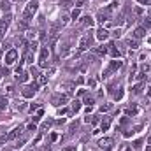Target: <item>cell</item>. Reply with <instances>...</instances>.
<instances>
[{
  "instance_id": "obj_1",
  "label": "cell",
  "mask_w": 151,
  "mask_h": 151,
  "mask_svg": "<svg viewBox=\"0 0 151 151\" xmlns=\"http://www.w3.org/2000/svg\"><path fill=\"white\" fill-rule=\"evenodd\" d=\"M37 9H39V2L37 0H30V2L26 4V7H25V11H23V19L25 21H28L30 18H34V14L37 13Z\"/></svg>"
},
{
  "instance_id": "obj_2",
  "label": "cell",
  "mask_w": 151,
  "mask_h": 151,
  "mask_svg": "<svg viewBox=\"0 0 151 151\" xmlns=\"http://www.w3.org/2000/svg\"><path fill=\"white\" fill-rule=\"evenodd\" d=\"M92 44H93V37L90 35V34H86V35H83L81 37V41H79V53H83V51H86L88 47H92Z\"/></svg>"
},
{
  "instance_id": "obj_3",
  "label": "cell",
  "mask_w": 151,
  "mask_h": 151,
  "mask_svg": "<svg viewBox=\"0 0 151 151\" xmlns=\"http://www.w3.org/2000/svg\"><path fill=\"white\" fill-rule=\"evenodd\" d=\"M37 88H39V84H37V83H32V84H26V86H23V90H21V93H23V97L30 98V97H34V95H35V92H37Z\"/></svg>"
},
{
  "instance_id": "obj_4",
  "label": "cell",
  "mask_w": 151,
  "mask_h": 151,
  "mask_svg": "<svg viewBox=\"0 0 151 151\" xmlns=\"http://www.w3.org/2000/svg\"><path fill=\"white\" fill-rule=\"evenodd\" d=\"M67 100H69L67 95H63V93H56V95H53V98H51V104L56 106V107H60V106L67 104Z\"/></svg>"
},
{
  "instance_id": "obj_5",
  "label": "cell",
  "mask_w": 151,
  "mask_h": 151,
  "mask_svg": "<svg viewBox=\"0 0 151 151\" xmlns=\"http://www.w3.org/2000/svg\"><path fill=\"white\" fill-rule=\"evenodd\" d=\"M11 14H7L4 19H0V39H4L5 32H7V28H9V23H11Z\"/></svg>"
},
{
  "instance_id": "obj_6",
  "label": "cell",
  "mask_w": 151,
  "mask_h": 151,
  "mask_svg": "<svg viewBox=\"0 0 151 151\" xmlns=\"http://www.w3.org/2000/svg\"><path fill=\"white\" fill-rule=\"evenodd\" d=\"M98 146L102 148V149H106V151H109L111 148L114 146V139H113V137H104V139L98 140Z\"/></svg>"
},
{
  "instance_id": "obj_7",
  "label": "cell",
  "mask_w": 151,
  "mask_h": 151,
  "mask_svg": "<svg viewBox=\"0 0 151 151\" xmlns=\"http://www.w3.org/2000/svg\"><path fill=\"white\" fill-rule=\"evenodd\" d=\"M47 56H49V49H47V46H44L41 49V56H39V67H46L47 65Z\"/></svg>"
},
{
  "instance_id": "obj_8",
  "label": "cell",
  "mask_w": 151,
  "mask_h": 151,
  "mask_svg": "<svg viewBox=\"0 0 151 151\" xmlns=\"http://www.w3.org/2000/svg\"><path fill=\"white\" fill-rule=\"evenodd\" d=\"M16 60H18V51L16 49H9L5 53V65H13Z\"/></svg>"
},
{
  "instance_id": "obj_9",
  "label": "cell",
  "mask_w": 151,
  "mask_h": 151,
  "mask_svg": "<svg viewBox=\"0 0 151 151\" xmlns=\"http://www.w3.org/2000/svg\"><path fill=\"white\" fill-rule=\"evenodd\" d=\"M111 18H113V13H109L107 9H104V11H98V14H97V19L100 23H107V21H111Z\"/></svg>"
},
{
  "instance_id": "obj_10",
  "label": "cell",
  "mask_w": 151,
  "mask_h": 151,
  "mask_svg": "<svg viewBox=\"0 0 151 151\" xmlns=\"http://www.w3.org/2000/svg\"><path fill=\"white\" fill-rule=\"evenodd\" d=\"M58 35H60V25H53L51 26V32H49V42L55 44L56 39H58Z\"/></svg>"
},
{
  "instance_id": "obj_11",
  "label": "cell",
  "mask_w": 151,
  "mask_h": 151,
  "mask_svg": "<svg viewBox=\"0 0 151 151\" xmlns=\"http://www.w3.org/2000/svg\"><path fill=\"white\" fill-rule=\"evenodd\" d=\"M69 53H70V42L65 41V42H62V46H60V56H67Z\"/></svg>"
},
{
  "instance_id": "obj_12",
  "label": "cell",
  "mask_w": 151,
  "mask_h": 151,
  "mask_svg": "<svg viewBox=\"0 0 151 151\" xmlns=\"http://www.w3.org/2000/svg\"><path fill=\"white\" fill-rule=\"evenodd\" d=\"M21 132H23V127H16V128L13 130V132L7 135V139H9V140H13V139H18L19 135H21Z\"/></svg>"
},
{
  "instance_id": "obj_13",
  "label": "cell",
  "mask_w": 151,
  "mask_h": 151,
  "mask_svg": "<svg viewBox=\"0 0 151 151\" xmlns=\"http://www.w3.org/2000/svg\"><path fill=\"white\" fill-rule=\"evenodd\" d=\"M95 25V19L92 16H83L81 18V26H93Z\"/></svg>"
},
{
  "instance_id": "obj_14",
  "label": "cell",
  "mask_w": 151,
  "mask_h": 151,
  "mask_svg": "<svg viewBox=\"0 0 151 151\" xmlns=\"http://www.w3.org/2000/svg\"><path fill=\"white\" fill-rule=\"evenodd\" d=\"M107 53H109L111 56H113V58H119V51L116 49V46H114L113 42H111V44L107 46Z\"/></svg>"
},
{
  "instance_id": "obj_15",
  "label": "cell",
  "mask_w": 151,
  "mask_h": 151,
  "mask_svg": "<svg viewBox=\"0 0 151 151\" xmlns=\"http://www.w3.org/2000/svg\"><path fill=\"white\" fill-rule=\"evenodd\" d=\"M107 37H109V32L106 28H98L97 30V39H98V41H106Z\"/></svg>"
},
{
  "instance_id": "obj_16",
  "label": "cell",
  "mask_w": 151,
  "mask_h": 151,
  "mask_svg": "<svg viewBox=\"0 0 151 151\" xmlns=\"http://www.w3.org/2000/svg\"><path fill=\"white\" fill-rule=\"evenodd\" d=\"M144 35H146V28L139 26V28H135V30H134V37H135V39H142Z\"/></svg>"
},
{
  "instance_id": "obj_17",
  "label": "cell",
  "mask_w": 151,
  "mask_h": 151,
  "mask_svg": "<svg viewBox=\"0 0 151 151\" xmlns=\"http://www.w3.org/2000/svg\"><path fill=\"white\" fill-rule=\"evenodd\" d=\"M35 79H37V84H39V86L47 84V76H44V74H37V76H35Z\"/></svg>"
},
{
  "instance_id": "obj_18",
  "label": "cell",
  "mask_w": 151,
  "mask_h": 151,
  "mask_svg": "<svg viewBox=\"0 0 151 151\" xmlns=\"http://www.w3.org/2000/svg\"><path fill=\"white\" fill-rule=\"evenodd\" d=\"M16 79H18L19 83H25L26 79H28V72H26V70H19L18 76H16Z\"/></svg>"
},
{
  "instance_id": "obj_19",
  "label": "cell",
  "mask_w": 151,
  "mask_h": 151,
  "mask_svg": "<svg viewBox=\"0 0 151 151\" xmlns=\"http://www.w3.org/2000/svg\"><path fill=\"white\" fill-rule=\"evenodd\" d=\"M121 65H123V62H119V60H114V62H111L109 69H111V72H114V70H118V69H121Z\"/></svg>"
},
{
  "instance_id": "obj_20",
  "label": "cell",
  "mask_w": 151,
  "mask_h": 151,
  "mask_svg": "<svg viewBox=\"0 0 151 151\" xmlns=\"http://www.w3.org/2000/svg\"><path fill=\"white\" fill-rule=\"evenodd\" d=\"M109 125H111V118H107V116H104V119H102V123H100V128H102V130H104V132H106V130L109 128Z\"/></svg>"
},
{
  "instance_id": "obj_21",
  "label": "cell",
  "mask_w": 151,
  "mask_h": 151,
  "mask_svg": "<svg viewBox=\"0 0 151 151\" xmlns=\"http://www.w3.org/2000/svg\"><path fill=\"white\" fill-rule=\"evenodd\" d=\"M137 113H139V109H137V106H130V107L127 109V114H128V116H135Z\"/></svg>"
},
{
  "instance_id": "obj_22",
  "label": "cell",
  "mask_w": 151,
  "mask_h": 151,
  "mask_svg": "<svg viewBox=\"0 0 151 151\" xmlns=\"http://www.w3.org/2000/svg\"><path fill=\"white\" fill-rule=\"evenodd\" d=\"M127 44H128V47H132V49H137V47H139L137 39H128V41H127Z\"/></svg>"
},
{
  "instance_id": "obj_23",
  "label": "cell",
  "mask_w": 151,
  "mask_h": 151,
  "mask_svg": "<svg viewBox=\"0 0 151 151\" xmlns=\"http://www.w3.org/2000/svg\"><path fill=\"white\" fill-rule=\"evenodd\" d=\"M60 5L65 7V9H69L70 5H74V0H60Z\"/></svg>"
},
{
  "instance_id": "obj_24",
  "label": "cell",
  "mask_w": 151,
  "mask_h": 151,
  "mask_svg": "<svg viewBox=\"0 0 151 151\" xmlns=\"http://www.w3.org/2000/svg\"><path fill=\"white\" fill-rule=\"evenodd\" d=\"M95 53H97V55H106V53H107V46H100V47H97V49H95Z\"/></svg>"
},
{
  "instance_id": "obj_25",
  "label": "cell",
  "mask_w": 151,
  "mask_h": 151,
  "mask_svg": "<svg viewBox=\"0 0 151 151\" xmlns=\"http://www.w3.org/2000/svg\"><path fill=\"white\" fill-rule=\"evenodd\" d=\"M79 109H81V102H79V100H74V104H72V113H77Z\"/></svg>"
},
{
  "instance_id": "obj_26",
  "label": "cell",
  "mask_w": 151,
  "mask_h": 151,
  "mask_svg": "<svg viewBox=\"0 0 151 151\" xmlns=\"http://www.w3.org/2000/svg\"><path fill=\"white\" fill-rule=\"evenodd\" d=\"M142 28H151V16L144 18V21H142Z\"/></svg>"
},
{
  "instance_id": "obj_27",
  "label": "cell",
  "mask_w": 151,
  "mask_h": 151,
  "mask_svg": "<svg viewBox=\"0 0 151 151\" xmlns=\"http://www.w3.org/2000/svg\"><path fill=\"white\" fill-rule=\"evenodd\" d=\"M5 106H7V98H5L4 95H0V111L5 109Z\"/></svg>"
},
{
  "instance_id": "obj_28",
  "label": "cell",
  "mask_w": 151,
  "mask_h": 151,
  "mask_svg": "<svg viewBox=\"0 0 151 151\" xmlns=\"http://www.w3.org/2000/svg\"><path fill=\"white\" fill-rule=\"evenodd\" d=\"M106 9H107L109 13H113V11H116V9H118V2H113V4H109V5H107Z\"/></svg>"
},
{
  "instance_id": "obj_29",
  "label": "cell",
  "mask_w": 151,
  "mask_h": 151,
  "mask_svg": "<svg viewBox=\"0 0 151 151\" xmlns=\"http://www.w3.org/2000/svg\"><path fill=\"white\" fill-rule=\"evenodd\" d=\"M11 9V4H9V0H2V11H9Z\"/></svg>"
},
{
  "instance_id": "obj_30",
  "label": "cell",
  "mask_w": 151,
  "mask_h": 151,
  "mask_svg": "<svg viewBox=\"0 0 151 151\" xmlns=\"http://www.w3.org/2000/svg\"><path fill=\"white\" fill-rule=\"evenodd\" d=\"M121 98H123V90H121V88H119V90H118V92L114 93V100H121Z\"/></svg>"
},
{
  "instance_id": "obj_31",
  "label": "cell",
  "mask_w": 151,
  "mask_h": 151,
  "mask_svg": "<svg viewBox=\"0 0 151 151\" xmlns=\"http://www.w3.org/2000/svg\"><path fill=\"white\" fill-rule=\"evenodd\" d=\"M37 46H39V42H37V41H32V42L28 44V49H30V51H35Z\"/></svg>"
},
{
  "instance_id": "obj_32",
  "label": "cell",
  "mask_w": 151,
  "mask_h": 151,
  "mask_svg": "<svg viewBox=\"0 0 151 151\" xmlns=\"http://www.w3.org/2000/svg\"><path fill=\"white\" fill-rule=\"evenodd\" d=\"M25 142H26V137H21V139H18V142H16V146H18V148H21V146L25 144Z\"/></svg>"
},
{
  "instance_id": "obj_33",
  "label": "cell",
  "mask_w": 151,
  "mask_h": 151,
  "mask_svg": "<svg viewBox=\"0 0 151 151\" xmlns=\"http://www.w3.org/2000/svg\"><path fill=\"white\" fill-rule=\"evenodd\" d=\"M67 23H69V16H62V18H60V25H62V26L67 25Z\"/></svg>"
},
{
  "instance_id": "obj_34",
  "label": "cell",
  "mask_w": 151,
  "mask_h": 151,
  "mask_svg": "<svg viewBox=\"0 0 151 151\" xmlns=\"http://www.w3.org/2000/svg\"><path fill=\"white\" fill-rule=\"evenodd\" d=\"M26 130H28V132H35V130H37V125H35V123H30V125L26 127Z\"/></svg>"
},
{
  "instance_id": "obj_35",
  "label": "cell",
  "mask_w": 151,
  "mask_h": 151,
  "mask_svg": "<svg viewBox=\"0 0 151 151\" xmlns=\"http://www.w3.org/2000/svg\"><path fill=\"white\" fill-rule=\"evenodd\" d=\"M93 102H95L93 97H86V98H84V104H88V106H93Z\"/></svg>"
},
{
  "instance_id": "obj_36",
  "label": "cell",
  "mask_w": 151,
  "mask_h": 151,
  "mask_svg": "<svg viewBox=\"0 0 151 151\" xmlns=\"http://www.w3.org/2000/svg\"><path fill=\"white\" fill-rule=\"evenodd\" d=\"M142 86H144V84H135V86H134V90H132V92H134V93H139L140 90H142Z\"/></svg>"
},
{
  "instance_id": "obj_37",
  "label": "cell",
  "mask_w": 151,
  "mask_h": 151,
  "mask_svg": "<svg viewBox=\"0 0 151 151\" xmlns=\"http://www.w3.org/2000/svg\"><path fill=\"white\" fill-rule=\"evenodd\" d=\"M5 90H7V93H9V95H13V93H14V86H13V84H7Z\"/></svg>"
},
{
  "instance_id": "obj_38",
  "label": "cell",
  "mask_w": 151,
  "mask_h": 151,
  "mask_svg": "<svg viewBox=\"0 0 151 151\" xmlns=\"http://www.w3.org/2000/svg\"><path fill=\"white\" fill-rule=\"evenodd\" d=\"M116 25H123V14H119L116 18Z\"/></svg>"
},
{
  "instance_id": "obj_39",
  "label": "cell",
  "mask_w": 151,
  "mask_h": 151,
  "mask_svg": "<svg viewBox=\"0 0 151 151\" xmlns=\"http://www.w3.org/2000/svg\"><path fill=\"white\" fill-rule=\"evenodd\" d=\"M25 107H26V106H25V102H19V104L16 106V109H18V111H23Z\"/></svg>"
},
{
  "instance_id": "obj_40",
  "label": "cell",
  "mask_w": 151,
  "mask_h": 151,
  "mask_svg": "<svg viewBox=\"0 0 151 151\" xmlns=\"http://www.w3.org/2000/svg\"><path fill=\"white\" fill-rule=\"evenodd\" d=\"M86 2H88V0H77V2H76V5H77V7H81V5H84Z\"/></svg>"
},
{
  "instance_id": "obj_41",
  "label": "cell",
  "mask_w": 151,
  "mask_h": 151,
  "mask_svg": "<svg viewBox=\"0 0 151 151\" xmlns=\"http://www.w3.org/2000/svg\"><path fill=\"white\" fill-rule=\"evenodd\" d=\"M109 109H111V104H106V106L100 107V111H102V113H104V111H109Z\"/></svg>"
},
{
  "instance_id": "obj_42",
  "label": "cell",
  "mask_w": 151,
  "mask_h": 151,
  "mask_svg": "<svg viewBox=\"0 0 151 151\" xmlns=\"http://www.w3.org/2000/svg\"><path fill=\"white\" fill-rule=\"evenodd\" d=\"M79 18V9H76V11L72 13V19H77Z\"/></svg>"
},
{
  "instance_id": "obj_43",
  "label": "cell",
  "mask_w": 151,
  "mask_h": 151,
  "mask_svg": "<svg viewBox=\"0 0 151 151\" xmlns=\"http://www.w3.org/2000/svg\"><path fill=\"white\" fill-rule=\"evenodd\" d=\"M139 4H142V5H149V4H151V0H139Z\"/></svg>"
},
{
  "instance_id": "obj_44",
  "label": "cell",
  "mask_w": 151,
  "mask_h": 151,
  "mask_svg": "<svg viewBox=\"0 0 151 151\" xmlns=\"http://www.w3.org/2000/svg\"><path fill=\"white\" fill-rule=\"evenodd\" d=\"M49 127H51V121H46V123L42 125V130H47Z\"/></svg>"
},
{
  "instance_id": "obj_45",
  "label": "cell",
  "mask_w": 151,
  "mask_h": 151,
  "mask_svg": "<svg viewBox=\"0 0 151 151\" xmlns=\"http://www.w3.org/2000/svg\"><path fill=\"white\" fill-rule=\"evenodd\" d=\"M7 140H9V139H7V135H2V137H0V144H4V142H7Z\"/></svg>"
},
{
  "instance_id": "obj_46",
  "label": "cell",
  "mask_w": 151,
  "mask_h": 151,
  "mask_svg": "<svg viewBox=\"0 0 151 151\" xmlns=\"http://www.w3.org/2000/svg\"><path fill=\"white\" fill-rule=\"evenodd\" d=\"M63 151H76V146H70V148H65Z\"/></svg>"
},
{
  "instance_id": "obj_47",
  "label": "cell",
  "mask_w": 151,
  "mask_h": 151,
  "mask_svg": "<svg viewBox=\"0 0 151 151\" xmlns=\"http://www.w3.org/2000/svg\"><path fill=\"white\" fill-rule=\"evenodd\" d=\"M148 42H149V44H151V37H149V41H148Z\"/></svg>"
},
{
  "instance_id": "obj_48",
  "label": "cell",
  "mask_w": 151,
  "mask_h": 151,
  "mask_svg": "<svg viewBox=\"0 0 151 151\" xmlns=\"http://www.w3.org/2000/svg\"><path fill=\"white\" fill-rule=\"evenodd\" d=\"M0 55H2V51H0Z\"/></svg>"
},
{
  "instance_id": "obj_49",
  "label": "cell",
  "mask_w": 151,
  "mask_h": 151,
  "mask_svg": "<svg viewBox=\"0 0 151 151\" xmlns=\"http://www.w3.org/2000/svg\"><path fill=\"white\" fill-rule=\"evenodd\" d=\"M0 77H2V76H0Z\"/></svg>"
}]
</instances>
